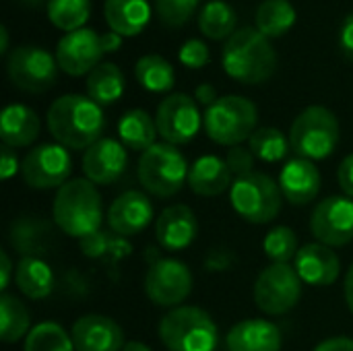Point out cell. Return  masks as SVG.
<instances>
[{
	"instance_id": "obj_1",
	"label": "cell",
	"mask_w": 353,
	"mask_h": 351,
	"mask_svg": "<svg viewBox=\"0 0 353 351\" xmlns=\"http://www.w3.org/2000/svg\"><path fill=\"white\" fill-rule=\"evenodd\" d=\"M103 126L101 106L85 95H62L48 110V130L66 149L87 151L101 139Z\"/></svg>"
},
{
	"instance_id": "obj_2",
	"label": "cell",
	"mask_w": 353,
	"mask_h": 351,
	"mask_svg": "<svg viewBox=\"0 0 353 351\" xmlns=\"http://www.w3.org/2000/svg\"><path fill=\"white\" fill-rule=\"evenodd\" d=\"M52 217L60 232L70 238L85 240L97 234L103 221V203L97 186L87 178L68 180L54 197Z\"/></svg>"
},
{
	"instance_id": "obj_3",
	"label": "cell",
	"mask_w": 353,
	"mask_h": 351,
	"mask_svg": "<svg viewBox=\"0 0 353 351\" xmlns=\"http://www.w3.org/2000/svg\"><path fill=\"white\" fill-rule=\"evenodd\" d=\"M225 72L244 85H259L273 77L277 68V54L259 29L244 27L228 37L223 46Z\"/></svg>"
},
{
	"instance_id": "obj_4",
	"label": "cell",
	"mask_w": 353,
	"mask_h": 351,
	"mask_svg": "<svg viewBox=\"0 0 353 351\" xmlns=\"http://www.w3.org/2000/svg\"><path fill=\"white\" fill-rule=\"evenodd\" d=\"M159 339L170 351H215L219 333L203 308L178 306L161 319Z\"/></svg>"
},
{
	"instance_id": "obj_5",
	"label": "cell",
	"mask_w": 353,
	"mask_h": 351,
	"mask_svg": "<svg viewBox=\"0 0 353 351\" xmlns=\"http://www.w3.org/2000/svg\"><path fill=\"white\" fill-rule=\"evenodd\" d=\"M339 122L337 116L323 106H310L296 116L290 128V145L298 157L323 161L337 149Z\"/></svg>"
},
{
	"instance_id": "obj_6",
	"label": "cell",
	"mask_w": 353,
	"mask_h": 351,
	"mask_svg": "<svg viewBox=\"0 0 353 351\" xmlns=\"http://www.w3.org/2000/svg\"><path fill=\"white\" fill-rule=\"evenodd\" d=\"M188 163L182 151L170 143H155L139 159V182L141 186L159 199L174 197L188 182Z\"/></svg>"
},
{
	"instance_id": "obj_7",
	"label": "cell",
	"mask_w": 353,
	"mask_h": 351,
	"mask_svg": "<svg viewBox=\"0 0 353 351\" xmlns=\"http://www.w3.org/2000/svg\"><path fill=\"white\" fill-rule=\"evenodd\" d=\"M259 112L256 106L242 95H225L219 97L205 112L203 126L211 141L223 147H238L256 130Z\"/></svg>"
},
{
	"instance_id": "obj_8",
	"label": "cell",
	"mask_w": 353,
	"mask_h": 351,
	"mask_svg": "<svg viewBox=\"0 0 353 351\" xmlns=\"http://www.w3.org/2000/svg\"><path fill=\"white\" fill-rule=\"evenodd\" d=\"M281 199L283 192L279 184L263 172H252L248 176L236 178L230 190L234 211L244 221L254 225L271 223L281 213Z\"/></svg>"
},
{
	"instance_id": "obj_9",
	"label": "cell",
	"mask_w": 353,
	"mask_h": 351,
	"mask_svg": "<svg viewBox=\"0 0 353 351\" xmlns=\"http://www.w3.org/2000/svg\"><path fill=\"white\" fill-rule=\"evenodd\" d=\"M302 296V279L290 265H269L254 281V304L269 317L292 312Z\"/></svg>"
},
{
	"instance_id": "obj_10",
	"label": "cell",
	"mask_w": 353,
	"mask_h": 351,
	"mask_svg": "<svg viewBox=\"0 0 353 351\" xmlns=\"http://www.w3.org/2000/svg\"><path fill=\"white\" fill-rule=\"evenodd\" d=\"M56 56L37 46H19L8 54L6 72L10 83L27 93H43L56 83Z\"/></svg>"
},
{
	"instance_id": "obj_11",
	"label": "cell",
	"mask_w": 353,
	"mask_h": 351,
	"mask_svg": "<svg viewBox=\"0 0 353 351\" xmlns=\"http://www.w3.org/2000/svg\"><path fill=\"white\" fill-rule=\"evenodd\" d=\"M192 292V273L178 259H159L145 275L147 298L161 308H178Z\"/></svg>"
},
{
	"instance_id": "obj_12",
	"label": "cell",
	"mask_w": 353,
	"mask_h": 351,
	"mask_svg": "<svg viewBox=\"0 0 353 351\" xmlns=\"http://www.w3.org/2000/svg\"><path fill=\"white\" fill-rule=\"evenodd\" d=\"M70 172H72L70 155L66 147L58 143H43L31 149L21 163V174L25 184L35 190L62 188L68 182Z\"/></svg>"
},
{
	"instance_id": "obj_13",
	"label": "cell",
	"mask_w": 353,
	"mask_h": 351,
	"mask_svg": "<svg viewBox=\"0 0 353 351\" xmlns=\"http://www.w3.org/2000/svg\"><path fill=\"white\" fill-rule=\"evenodd\" d=\"M203 120L205 118L201 116L196 101L188 97L186 93L168 95L159 103L157 116H155L159 137L163 139V143H170L176 147L190 143L199 134Z\"/></svg>"
},
{
	"instance_id": "obj_14",
	"label": "cell",
	"mask_w": 353,
	"mask_h": 351,
	"mask_svg": "<svg viewBox=\"0 0 353 351\" xmlns=\"http://www.w3.org/2000/svg\"><path fill=\"white\" fill-rule=\"evenodd\" d=\"M310 232L321 244L331 248L347 246L353 240V201L350 197H329L310 215Z\"/></svg>"
},
{
	"instance_id": "obj_15",
	"label": "cell",
	"mask_w": 353,
	"mask_h": 351,
	"mask_svg": "<svg viewBox=\"0 0 353 351\" xmlns=\"http://www.w3.org/2000/svg\"><path fill=\"white\" fill-rule=\"evenodd\" d=\"M101 48V35H97L93 29H77L66 33L56 48V62L58 66L70 74V77H83L89 74L93 68H97L103 56Z\"/></svg>"
},
{
	"instance_id": "obj_16",
	"label": "cell",
	"mask_w": 353,
	"mask_h": 351,
	"mask_svg": "<svg viewBox=\"0 0 353 351\" xmlns=\"http://www.w3.org/2000/svg\"><path fill=\"white\" fill-rule=\"evenodd\" d=\"M128 166L126 147L116 139L101 137L83 155V172L95 186H110L122 178Z\"/></svg>"
},
{
	"instance_id": "obj_17",
	"label": "cell",
	"mask_w": 353,
	"mask_h": 351,
	"mask_svg": "<svg viewBox=\"0 0 353 351\" xmlns=\"http://www.w3.org/2000/svg\"><path fill=\"white\" fill-rule=\"evenodd\" d=\"M153 221V203L145 192L126 190L108 209V225L118 238L141 234Z\"/></svg>"
},
{
	"instance_id": "obj_18",
	"label": "cell",
	"mask_w": 353,
	"mask_h": 351,
	"mask_svg": "<svg viewBox=\"0 0 353 351\" xmlns=\"http://www.w3.org/2000/svg\"><path fill=\"white\" fill-rule=\"evenodd\" d=\"M199 234V221L188 205L176 203L165 207L155 221L157 244L168 252L186 250Z\"/></svg>"
},
{
	"instance_id": "obj_19",
	"label": "cell",
	"mask_w": 353,
	"mask_h": 351,
	"mask_svg": "<svg viewBox=\"0 0 353 351\" xmlns=\"http://www.w3.org/2000/svg\"><path fill=\"white\" fill-rule=\"evenodd\" d=\"M70 337L77 351H122L126 345L122 327L103 314L81 317L72 325Z\"/></svg>"
},
{
	"instance_id": "obj_20",
	"label": "cell",
	"mask_w": 353,
	"mask_h": 351,
	"mask_svg": "<svg viewBox=\"0 0 353 351\" xmlns=\"http://www.w3.org/2000/svg\"><path fill=\"white\" fill-rule=\"evenodd\" d=\"M294 269L298 271L302 283L312 288H329L339 279L341 261L331 246L310 242L298 250Z\"/></svg>"
},
{
	"instance_id": "obj_21",
	"label": "cell",
	"mask_w": 353,
	"mask_h": 351,
	"mask_svg": "<svg viewBox=\"0 0 353 351\" xmlns=\"http://www.w3.org/2000/svg\"><path fill=\"white\" fill-rule=\"evenodd\" d=\"M321 172L310 159L296 157L288 161L279 174V188L283 199L292 205H310L321 192Z\"/></svg>"
},
{
	"instance_id": "obj_22",
	"label": "cell",
	"mask_w": 353,
	"mask_h": 351,
	"mask_svg": "<svg viewBox=\"0 0 353 351\" xmlns=\"http://www.w3.org/2000/svg\"><path fill=\"white\" fill-rule=\"evenodd\" d=\"M281 345V329L265 319L240 321L225 335L228 351H279Z\"/></svg>"
},
{
	"instance_id": "obj_23",
	"label": "cell",
	"mask_w": 353,
	"mask_h": 351,
	"mask_svg": "<svg viewBox=\"0 0 353 351\" xmlns=\"http://www.w3.org/2000/svg\"><path fill=\"white\" fill-rule=\"evenodd\" d=\"M232 170L217 155L199 157L188 170V186L199 197H219L232 188Z\"/></svg>"
},
{
	"instance_id": "obj_24",
	"label": "cell",
	"mask_w": 353,
	"mask_h": 351,
	"mask_svg": "<svg viewBox=\"0 0 353 351\" xmlns=\"http://www.w3.org/2000/svg\"><path fill=\"white\" fill-rule=\"evenodd\" d=\"M37 137H39V118L31 108L23 103H10L2 110L0 116L2 145L10 149L29 147Z\"/></svg>"
},
{
	"instance_id": "obj_25",
	"label": "cell",
	"mask_w": 353,
	"mask_h": 351,
	"mask_svg": "<svg viewBox=\"0 0 353 351\" xmlns=\"http://www.w3.org/2000/svg\"><path fill=\"white\" fill-rule=\"evenodd\" d=\"M103 14L110 31L122 37H132L147 27L151 6L149 0H105Z\"/></svg>"
},
{
	"instance_id": "obj_26",
	"label": "cell",
	"mask_w": 353,
	"mask_h": 351,
	"mask_svg": "<svg viewBox=\"0 0 353 351\" xmlns=\"http://www.w3.org/2000/svg\"><path fill=\"white\" fill-rule=\"evenodd\" d=\"M14 283L29 300H43L54 290V273L50 265L37 257H23L14 269Z\"/></svg>"
},
{
	"instance_id": "obj_27",
	"label": "cell",
	"mask_w": 353,
	"mask_h": 351,
	"mask_svg": "<svg viewBox=\"0 0 353 351\" xmlns=\"http://www.w3.org/2000/svg\"><path fill=\"white\" fill-rule=\"evenodd\" d=\"M118 134H120V143L126 149L132 151H141L145 153L149 147L155 145L157 139V124L155 120L145 112V110H128L120 122H118Z\"/></svg>"
},
{
	"instance_id": "obj_28",
	"label": "cell",
	"mask_w": 353,
	"mask_h": 351,
	"mask_svg": "<svg viewBox=\"0 0 353 351\" xmlns=\"http://www.w3.org/2000/svg\"><path fill=\"white\" fill-rule=\"evenodd\" d=\"M126 81L114 62H101L87 77V93L97 106H112L124 93Z\"/></svg>"
},
{
	"instance_id": "obj_29",
	"label": "cell",
	"mask_w": 353,
	"mask_h": 351,
	"mask_svg": "<svg viewBox=\"0 0 353 351\" xmlns=\"http://www.w3.org/2000/svg\"><path fill=\"white\" fill-rule=\"evenodd\" d=\"M296 23V8L290 0H265L256 8V29L265 37H281Z\"/></svg>"
},
{
	"instance_id": "obj_30",
	"label": "cell",
	"mask_w": 353,
	"mask_h": 351,
	"mask_svg": "<svg viewBox=\"0 0 353 351\" xmlns=\"http://www.w3.org/2000/svg\"><path fill=\"white\" fill-rule=\"evenodd\" d=\"M134 77L139 85L151 93H165L174 87V81H176L172 64L159 54L143 56L134 66Z\"/></svg>"
},
{
	"instance_id": "obj_31",
	"label": "cell",
	"mask_w": 353,
	"mask_h": 351,
	"mask_svg": "<svg viewBox=\"0 0 353 351\" xmlns=\"http://www.w3.org/2000/svg\"><path fill=\"white\" fill-rule=\"evenodd\" d=\"M29 327L31 319L25 304L4 292L0 298V339L4 343H14L29 335Z\"/></svg>"
},
{
	"instance_id": "obj_32",
	"label": "cell",
	"mask_w": 353,
	"mask_h": 351,
	"mask_svg": "<svg viewBox=\"0 0 353 351\" xmlns=\"http://www.w3.org/2000/svg\"><path fill=\"white\" fill-rule=\"evenodd\" d=\"M199 27L211 39L232 37L236 33V12L223 0H211L199 14Z\"/></svg>"
},
{
	"instance_id": "obj_33",
	"label": "cell",
	"mask_w": 353,
	"mask_h": 351,
	"mask_svg": "<svg viewBox=\"0 0 353 351\" xmlns=\"http://www.w3.org/2000/svg\"><path fill=\"white\" fill-rule=\"evenodd\" d=\"M290 147H292L290 139H285V134L273 126L256 128L248 141V149L254 153V157L267 163H277L285 159L290 153Z\"/></svg>"
},
{
	"instance_id": "obj_34",
	"label": "cell",
	"mask_w": 353,
	"mask_h": 351,
	"mask_svg": "<svg viewBox=\"0 0 353 351\" xmlns=\"http://www.w3.org/2000/svg\"><path fill=\"white\" fill-rule=\"evenodd\" d=\"M89 14H91L89 0H50L48 2L50 21L66 33L83 29V25L89 21Z\"/></svg>"
},
{
	"instance_id": "obj_35",
	"label": "cell",
	"mask_w": 353,
	"mask_h": 351,
	"mask_svg": "<svg viewBox=\"0 0 353 351\" xmlns=\"http://www.w3.org/2000/svg\"><path fill=\"white\" fill-rule=\"evenodd\" d=\"M25 351H77L70 333L58 323H39L25 337Z\"/></svg>"
},
{
	"instance_id": "obj_36",
	"label": "cell",
	"mask_w": 353,
	"mask_h": 351,
	"mask_svg": "<svg viewBox=\"0 0 353 351\" xmlns=\"http://www.w3.org/2000/svg\"><path fill=\"white\" fill-rule=\"evenodd\" d=\"M265 254L275 263V265H290V261H296L298 257V236L292 228L288 225H277L273 228L265 240H263Z\"/></svg>"
},
{
	"instance_id": "obj_37",
	"label": "cell",
	"mask_w": 353,
	"mask_h": 351,
	"mask_svg": "<svg viewBox=\"0 0 353 351\" xmlns=\"http://www.w3.org/2000/svg\"><path fill=\"white\" fill-rule=\"evenodd\" d=\"M199 2L201 0H155V10L165 25L180 27L194 14Z\"/></svg>"
},
{
	"instance_id": "obj_38",
	"label": "cell",
	"mask_w": 353,
	"mask_h": 351,
	"mask_svg": "<svg viewBox=\"0 0 353 351\" xmlns=\"http://www.w3.org/2000/svg\"><path fill=\"white\" fill-rule=\"evenodd\" d=\"M178 58H180V62H182L184 66H188V68H203V66L209 64L211 52H209V48H207L205 41H201V39H188V41L180 48Z\"/></svg>"
},
{
	"instance_id": "obj_39",
	"label": "cell",
	"mask_w": 353,
	"mask_h": 351,
	"mask_svg": "<svg viewBox=\"0 0 353 351\" xmlns=\"http://www.w3.org/2000/svg\"><path fill=\"white\" fill-rule=\"evenodd\" d=\"M254 153L250 151V149H246V147H230V151H228V155H225V163H228V168L232 170V174L234 176H238V178H242V176H248V174H252L254 170Z\"/></svg>"
},
{
	"instance_id": "obj_40",
	"label": "cell",
	"mask_w": 353,
	"mask_h": 351,
	"mask_svg": "<svg viewBox=\"0 0 353 351\" xmlns=\"http://www.w3.org/2000/svg\"><path fill=\"white\" fill-rule=\"evenodd\" d=\"M110 244H112V240L103 232H97V234H93L89 238L81 240V250L91 259H97V257H103L110 250Z\"/></svg>"
},
{
	"instance_id": "obj_41",
	"label": "cell",
	"mask_w": 353,
	"mask_h": 351,
	"mask_svg": "<svg viewBox=\"0 0 353 351\" xmlns=\"http://www.w3.org/2000/svg\"><path fill=\"white\" fill-rule=\"evenodd\" d=\"M337 180H339V186H341L343 194L353 199V153H350L341 161V166L337 170Z\"/></svg>"
},
{
	"instance_id": "obj_42",
	"label": "cell",
	"mask_w": 353,
	"mask_h": 351,
	"mask_svg": "<svg viewBox=\"0 0 353 351\" xmlns=\"http://www.w3.org/2000/svg\"><path fill=\"white\" fill-rule=\"evenodd\" d=\"M19 170L21 168H19L17 153L10 147L2 145V153H0V176H2V180H10Z\"/></svg>"
},
{
	"instance_id": "obj_43",
	"label": "cell",
	"mask_w": 353,
	"mask_h": 351,
	"mask_svg": "<svg viewBox=\"0 0 353 351\" xmlns=\"http://www.w3.org/2000/svg\"><path fill=\"white\" fill-rule=\"evenodd\" d=\"M314 351H353L352 337H331L316 345Z\"/></svg>"
},
{
	"instance_id": "obj_44",
	"label": "cell",
	"mask_w": 353,
	"mask_h": 351,
	"mask_svg": "<svg viewBox=\"0 0 353 351\" xmlns=\"http://www.w3.org/2000/svg\"><path fill=\"white\" fill-rule=\"evenodd\" d=\"M341 50H343V54L350 58L353 62V12L345 19V23H343V29H341Z\"/></svg>"
},
{
	"instance_id": "obj_45",
	"label": "cell",
	"mask_w": 353,
	"mask_h": 351,
	"mask_svg": "<svg viewBox=\"0 0 353 351\" xmlns=\"http://www.w3.org/2000/svg\"><path fill=\"white\" fill-rule=\"evenodd\" d=\"M194 97H196L199 103H203V106H207V108H211V106L219 99V97H217V89H215L213 85H209V83L199 85L196 91H194Z\"/></svg>"
},
{
	"instance_id": "obj_46",
	"label": "cell",
	"mask_w": 353,
	"mask_h": 351,
	"mask_svg": "<svg viewBox=\"0 0 353 351\" xmlns=\"http://www.w3.org/2000/svg\"><path fill=\"white\" fill-rule=\"evenodd\" d=\"M10 275H12L10 257L2 250V252H0V290H2V292H6V288L10 285Z\"/></svg>"
},
{
	"instance_id": "obj_47",
	"label": "cell",
	"mask_w": 353,
	"mask_h": 351,
	"mask_svg": "<svg viewBox=\"0 0 353 351\" xmlns=\"http://www.w3.org/2000/svg\"><path fill=\"white\" fill-rule=\"evenodd\" d=\"M120 46H122V35H118V33H114V31L101 35V48H103L105 54H108V52H116Z\"/></svg>"
},
{
	"instance_id": "obj_48",
	"label": "cell",
	"mask_w": 353,
	"mask_h": 351,
	"mask_svg": "<svg viewBox=\"0 0 353 351\" xmlns=\"http://www.w3.org/2000/svg\"><path fill=\"white\" fill-rule=\"evenodd\" d=\"M343 294H345V304L347 308L353 312V265L347 271V277H345V283H343Z\"/></svg>"
},
{
	"instance_id": "obj_49",
	"label": "cell",
	"mask_w": 353,
	"mask_h": 351,
	"mask_svg": "<svg viewBox=\"0 0 353 351\" xmlns=\"http://www.w3.org/2000/svg\"><path fill=\"white\" fill-rule=\"evenodd\" d=\"M122 351H153L149 345H145V343H141V341H130V343H126L124 345V350Z\"/></svg>"
},
{
	"instance_id": "obj_50",
	"label": "cell",
	"mask_w": 353,
	"mask_h": 351,
	"mask_svg": "<svg viewBox=\"0 0 353 351\" xmlns=\"http://www.w3.org/2000/svg\"><path fill=\"white\" fill-rule=\"evenodd\" d=\"M8 50V31L6 27H0V54H6Z\"/></svg>"
},
{
	"instance_id": "obj_51",
	"label": "cell",
	"mask_w": 353,
	"mask_h": 351,
	"mask_svg": "<svg viewBox=\"0 0 353 351\" xmlns=\"http://www.w3.org/2000/svg\"><path fill=\"white\" fill-rule=\"evenodd\" d=\"M19 2H23V4H29V6H37L41 0H19Z\"/></svg>"
}]
</instances>
